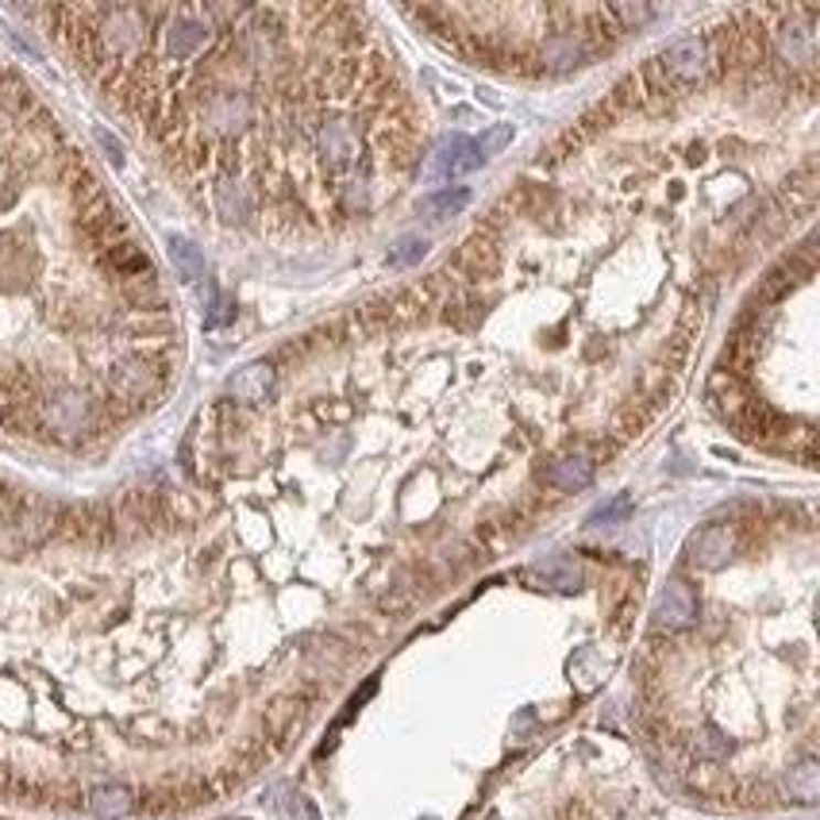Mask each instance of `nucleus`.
I'll return each instance as SVG.
<instances>
[{
  "mask_svg": "<svg viewBox=\"0 0 820 820\" xmlns=\"http://www.w3.org/2000/svg\"><path fill=\"white\" fill-rule=\"evenodd\" d=\"M231 316H236V312H231V304L224 301V304H220V312H213V316H208V327H220V324H228Z\"/></svg>",
  "mask_w": 820,
  "mask_h": 820,
  "instance_id": "2f4dec72",
  "label": "nucleus"
},
{
  "mask_svg": "<svg viewBox=\"0 0 820 820\" xmlns=\"http://www.w3.org/2000/svg\"><path fill=\"white\" fill-rule=\"evenodd\" d=\"M528 578H532L536 585H543V590H578L582 585V567H578L574 559H547L540 567L528 570Z\"/></svg>",
  "mask_w": 820,
  "mask_h": 820,
  "instance_id": "6ab92c4d",
  "label": "nucleus"
},
{
  "mask_svg": "<svg viewBox=\"0 0 820 820\" xmlns=\"http://www.w3.org/2000/svg\"><path fill=\"white\" fill-rule=\"evenodd\" d=\"M543 66L547 69H567V66H582L585 58H590V46L582 43V39H574V35H554L551 43L543 46Z\"/></svg>",
  "mask_w": 820,
  "mask_h": 820,
  "instance_id": "412c9836",
  "label": "nucleus"
},
{
  "mask_svg": "<svg viewBox=\"0 0 820 820\" xmlns=\"http://www.w3.org/2000/svg\"><path fill=\"white\" fill-rule=\"evenodd\" d=\"M58 520H62V505L28 497V505H23L20 520H15L12 528L28 543H43V540H51V536H58Z\"/></svg>",
  "mask_w": 820,
  "mask_h": 820,
  "instance_id": "1a4fd4ad",
  "label": "nucleus"
},
{
  "mask_svg": "<svg viewBox=\"0 0 820 820\" xmlns=\"http://www.w3.org/2000/svg\"><path fill=\"white\" fill-rule=\"evenodd\" d=\"M478 166H482V154H478V147H474L466 136L443 139L440 151H435V174H440V177L471 174V170H478Z\"/></svg>",
  "mask_w": 820,
  "mask_h": 820,
  "instance_id": "9b49d317",
  "label": "nucleus"
},
{
  "mask_svg": "<svg viewBox=\"0 0 820 820\" xmlns=\"http://www.w3.org/2000/svg\"><path fill=\"white\" fill-rule=\"evenodd\" d=\"M651 66H655V77H659L670 93L693 89V85H701L716 69L713 43H709V39H678V43H670L659 58H651Z\"/></svg>",
  "mask_w": 820,
  "mask_h": 820,
  "instance_id": "f257e3e1",
  "label": "nucleus"
},
{
  "mask_svg": "<svg viewBox=\"0 0 820 820\" xmlns=\"http://www.w3.org/2000/svg\"><path fill=\"white\" fill-rule=\"evenodd\" d=\"M455 270H458V273H466L471 281L494 278V273L501 270V251H497V244L486 236V231H478V236H471L463 247H458Z\"/></svg>",
  "mask_w": 820,
  "mask_h": 820,
  "instance_id": "423d86ee",
  "label": "nucleus"
},
{
  "mask_svg": "<svg viewBox=\"0 0 820 820\" xmlns=\"http://www.w3.org/2000/svg\"><path fill=\"white\" fill-rule=\"evenodd\" d=\"M213 201H216V213H220L228 224H244L247 216L255 213V197H251V190H247V185H239V182H231V177H224V182H216Z\"/></svg>",
  "mask_w": 820,
  "mask_h": 820,
  "instance_id": "a211bd4d",
  "label": "nucleus"
},
{
  "mask_svg": "<svg viewBox=\"0 0 820 820\" xmlns=\"http://www.w3.org/2000/svg\"><path fill=\"white\" fill-rule=\"evenodd\" d=\"M547 482H551L554 489H562V494H574V489H585L593 482V458L590 455H562L559 463H551V471H547Z\"/></svg>",
  "mask_w": 820,
  "mask_h": 820,
  "instance_id": "f3484780",
  "label": "nucleus"
},
{
  "mask_svg": "<svg viewBox=\"0 0 820 820\" xmlns=\"http://www.w3.org/2000/svg\"><path fill=\"white\" fill-rule=\"evenodd\" d=\"M813 8H806V23H786V28H778V54H783V62H790V66H813L817 58V35H813Z\"/></svg>",
  "mask_w": 820,
  "mask_h": 820,
  "instance_id": "6e6552de",
  "label": "nucleus"
},
{
  "mask_svg": "<svg viewBox=\"0 0 820 820\" xmlns=\"http://www.w3.org/2000/svg\"><path fill=\"white\" fill-rule=\"evenodd\" d=\"M471 205V190H440V193H432V197L424 201V213L432 216V220H443V216H455V213H463V208Z\"/></svg>",
  "mask_w": 820,
  "mask_h": 820,
  "instance_id": "b1692460",
  "label": "nucleus"
},
{
  "mask_svg": "<svg viewBox=\"0 0 820 820\" xmlns=\"http://www.w3.org/2000/svg\"><path fill=\"white\" fill-rule=\"evenodd\" d=\"M316 143H320V151H324V159H332V166H347V162L358 154L355 128H350V123H343V120L324 123V128H320V136H316Z\"/></svg>",
  "mask_w": 820,
  "mask_h": 820,
  "instance_id": "dca6fc26",
  "label": "nucleus"
},
{
  "mask_svg": "<svg viewBox=\"0 0 820 820\" xmlns=\"http://www.w3.org/2000/svg\"><path fill=\"white\" fill-rule=\"evenodd\" d=\"M46 424L58 428V432H82L85 420H89V401L82 393H58L43 404Z\"/></svg>",
  "mask_w": 820,
  "mask_h": 820,
  "instance_id": "2eb2a0df",
  "label": "nucleus"
},
{
  "mask_svg": "<svg viewBox=\"0 0 820 820\" xmlns=\"http://www.w3.org/2000/svg\"><path fill=\"white\" fill-rule=\"evenodd\" d=\"M247 120H251V100H247V93H239V89L216 93V97L205 105V123L213 131H220V136L239 131Z\"/></svg>",
  "mask_w": 820,
  "mask_h": 820,
  "instance_id": "0eeeda50",
  "label": "nucleus"
},
{
  "mask_svg": "<svg viewBox=\"0 0 820 820\" xmlns=\"http://www.w3.org/2000/svg\"><path fill=\"white\" fill-rule=\"evenodd\" d=\"M736 432H740V440H747V443H770L778 432H786V420L778 417L770 404L752 401L744 417L736 420Z\"/></svg>",
  "mask_w": 820,
  "mask_h": 820,
  "instance_id": "ddd939ff",
  "label": "nucleus"
},
{
  "mask_svg": "<svg viewBox=\"0 0 820 820\" xmlns=\"http://www.w3.org/2000/svg\"><path fill=\"white\" fill-rule=\"evenodd\" d=\"M428 251L424 239H404V244H397V251H389V267H412V262H420Z\"/></svg>",
  "mask_w": 820,
  "mask_h": 820,
  "instance_id": "c756f323",
  "label": "nucleus"
},
{
  "mask_svg": "<svg viewBox=\"0 0 820 820\" xmlns=\"http://www.w3.org/2000/svg\"><path fill=\"white\" fill-rule=\"evenodd\" d=\"M505 143H512V123H497V128H489L486 136H482V139H478V143H474V147H478L482 162H486L489 154H497V151H501Z\"/></svg>",
  "mask_w": 820,
  "mask_h": 820,
  "instance_id": "c85d7f7f",
  "label": "nucleus"
},
{
  "mask_svg": "<svg viewBox=\"0 0 820 820\" xmlns=\"http://www.w3.org/2000/svg\"><path fill=\"white\" fill-rule=\"evenodd\" d=\"M651 8L647 4H608L605 8V20H616V31H632L639 28V23L651 20Z\"/></svg>",
  "mask_w": 820,
  "mask_h": 820,
  "instance_id": "393cba45",
  "label": "nucleus"
},
{
  "mask_svg": "<svg viewBox=\"0 0 820 820\" xmlns=\"http://www.w3.org/2000/svg\"><path fill=\"white\" fill-rule=\"evenodd\" d=\"M304 713H309V698H301V693H281V698L270 701L267 713H262V732H267L273 752L289 747V740L301 732Z\"/></svg>",
  "mask_w": 820,
  "mask_h": 820,
  "instance_id": "7ed1b4c3",
  "label": "nucleus"
},
{
  "mask_svg": "<svg viewBox=\"0 0 820 820\" xmlns=\"http://www.w3.org/2000/svg\"><path fill=\"white\" fill-rule=\"evenodd\" d=\"M794 285H798V270H794V267L775 270V273L767 278V285H763V293H759V296H763V301H778V296H786Z\"/></svg>",
  "mask_w": 820,
  "mask_h": 820,
  "instance_id": "cd10ccee",
  "label": "nucleus"
},
{
  "mask_svg": "<svg viewBox=\"0 0 820 820\" xmlns=\"http://www.w3.org/2000/svg\"><path fill=\"white\" fill-rule=\"evenodd\" d=\"M628 509H632V497H628V494H621V497H613V501H608V505H601V509L590 517V525H593V528L616 525V520H624V517H628Z\"/></svg>",
  "mask_w": 820,
  "mask_h": 820,
  "instance_id": "bb28decb",
  "label": "nucleus"
},
{
  "mask_svg": "<svg viewBox=\"0 0 820 820\" xmlns=\"http://www.w3.org/2000/svg\"><path fill=\"white\" fill-rule=\"evenodd\" d=\"M100 267H105L108 273H112L116 281H136V278H147V273H154L151 259H147L143 247H136L128 239V244H116L108 247V251H100Z\"/></svg>",
  "mask_w": 820,
  "mask_h": 820,
  "instance_id": "9d476101",
  "label": "nucleus"
},
{
  "mask_svg": "<svg viewBox=\"0 0 820 820\" xmlns=\"http://www.w3.org/2000/svg\"><path fill=\"white\" fill-rule=\"evenodd\" d=\"M817 786H820V770L813 759H801L798 767L786 775V794L801 806H813L817 801Z\"/></svg>",
  "mask_w": 820,
  "mask_h": 820,
  "instance_id": "4be33fe9",
  "label": "nucleus"
},
{
  "mask_svg": "<svg viewBox=\"0 0 820 820\" xmlns=\"http://www.w3.org/2000/svg\"><path fill=\"white\" fill-rule=\"evenodd\" d=\"M736 554V532L729 525H709L690 540V562L698 570H721Z\"/></svg>",
  "mask_w": 820,
  "mask_h": 820,
  "instance_id": "39448f33",
  "label": "nucleus"
},
{
  "mask_svg": "<svg viewBox=\"0 0 820 820\" xmlns=\"http://www.w3.org/2000/svg\"><path fill=\"white\" fill-rule=\"evenodd\" d=\"M705 397H709V404H713L716 417L729 420L732 428H736V420L747 412V404L755 401V397L747 393L744 378H736V374H729V370H713V374H709Z\"/></svg>",
  "mask_w": 820,
  "mask_h": 820,
  "instance_id": "20e7f679",
  "label": "nucleus"
},
{
  "mask_svg": "<svg viewBox=\"0 0 820 820\" xmlns=\"http://www.w3.org/2000/svg\"><path fill=\"white\" fill-rule=\"evenodd\" d=\"M293 820H320V813L312 809V801H309V798H296V801H293Z\"/></svg>",
  "mask_w": 820,
  "mask_h": 820,
  "instance_id": "7c9ffc66",
  "label": "nucleus"
},
{
  "mask_svg": "<svg viewBox=\"0 0 820 820\" xmlns=\"http://www.w3.org/2000/svg\"><path fill=\"white\" fill-rule=\"evenodd\" d=\"M170 259H174V267L185 281L205 278V255H201L190 239H170Z\"/></svg>",
  "mask_w": 820,
  "mask_h": 820,
  "instance_id": "5701e85b",
  "label": "nucleus"
},
{
  "mask_svg": "<svg viewBox=\"0 0 820 820\" xmlns=\"http://www.w3.org/2000/svg\"><path fill=\"white\" fill-rule=\"evenodd\" d=\"M205 43H208V28L197 23V12H193V8L174 12V23H170V31H166L170 54H174V58H190V54H197Z\"/></svg>",
  "mask_w": 820,
  "mask_h": 820,
  "instance_id": "f8f14e48",
  "label": "nucleus"
},
{
  "mask_svg": "<svg viewBox=\"0 0 820 820\" xmlns=\"http://www.w3.org/2000/svg\"><path fill=\"white\" fill-rule=\"evenodd\" d=\"M270 389H273V370L267 363H251V366H244L239 374H231V381H228V393L236 397V401H244V404H259V401H267L270 397Z\"/></svg>",
  "mask_w": 820,
  "mask_h": 820,
  "instance_id": "4468645a",
  "label": "nucleus"
},
{
  "mask_svg": "<svg viewBox=\"0 0 820 820\" xmlns=\"http://www.w3.org/2000/svg\"><path fill=\"white\" fill-rule=\"evenodd\" d=\"M693 621H698V590H693L686 578H675V582H667V590L659 593V601H655L651 624L659 632H682V628H690Z\"/></svg>",
  "mask_w": 820,
  "mask_h": 820,
  "instance_id": "f03ea898",
  "label": "nucleus"
},
{
  "mask_svg": "<svg viewBox=\"0 0 820 820\" xmlns=\"http://www.w3.org/2000/svg\"><path fill=\"white\" fill-rule=\"evenodd\" d=\"M89 809L100 820H120L136 809V794H131L128 786H97V790L89 794Z\"/></svg>",
  "mask_w": 820,
  "mask_h": 820,
  "instance_id": "aec40b11",
  "label": "nucleus"
},
{
  "mask_svg": "<svg viewBox=\"0 0 820 820\" xmlns=\"http://www.w3.org/2000/svg\"><path fill=\"white\" fill-rule=\"evenodd\" d=\"M693 752H698L701 759H721V755H729V740L716 729H701L698 736H693Z\"/></svg>",
  "mask_w": 820,
  "mask_h": 820,
  "instance_id": "a878e982",
  "label": "nucleus"
}]
</instances>
